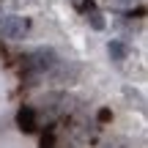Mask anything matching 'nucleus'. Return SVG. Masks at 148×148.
Masks as SVG:
<instances>
[{"label": "nucleus", "instance_id": "f257e3e1", "mask_svg": "<svg viewBox=\"0 0 148 148\" xmlns=\"http://www.w3.org/2000/svg\"><path fill=\"white\" fill-rule=\"evenodd\" d=\"M30 30V19L19 14H11V16H0V38L5 41H19V38L27 36Z\"/></svg>", "mask_w": 148, "mask_h": 148}, {"label": "nucleus", "instance_id": "f03ea898", "mask_svg": "<svg viewBox=\"0 0 148 148\" xmlns=\"http://www.w3.org/2000/svg\"><path fill=\"white\" fill-rule=\"evenodd\" d=\"M27 71L33 74H47L49 69H55L58 66V55H55L52 47H38L33 55H27Z\"/></svg>", "mask_w": 148, "mask_h": 148}, {"label": "nucleus", "instance_id": "7ed1b4c3", "mask_svg": "<svg viewBox=\"0 0 148 148\" xmlns=\"http://www.w3.org/2000/svg\"><path fill=\"white\" fill-rule=\"evenodd\" d=\"M16 126H19V132H25V134L36 132V126H38L36 107H19V110H16Z\"/></svg>", "mask_w": 148, "mask_h": 148}, {"label": "nucleus", "instance_id": "20e7f679", "mask_svg": "<svg viewBox=\"0 0 148 148\" xmlns=\"http://www.w3.org/2000/svg\"><path fill=\"white\" fill-rule=\"evenodd\" d=\"M110 55L115 60H123V58H126V47H123L121 41H110Z\"/></svg>", "mask_w": 148, "mask_h": 148}, {"label": "nucleus", "instance_id": "39448f33", "mask_svg": "<svg viewBox=\"0 0 148 148\" xmlns=\"http://www.w3.org/2000/svg\"><path fill=\"white\" fill-rule=\"evenodd\" d=\"M38 148H55V129H52V126L41 134V143H38Z\"/></svg>", "mask_w": 148, "mask_h": 148}, {"label": "nucleus", "instance_id": "423d86ee", "mask_svg": "<svg viewBox=\"0 0 148 148\" xmlns=\"http://www.w3.org/2000/svg\"><path fill=\"white\" fill-rule=\"evenodd\" d=\"M88 22H90L93 30H101V27H104V16H101L99 11H90V14H88Z\"/></svg>", "mask_w": 148, "mask_h": 148}, {"label": "nucleus", "instance_id": "0eeeda50", "mask_svg": "<svg viewBox=\"0 0 148 148\" xmlns=\"http://www.w3.org/2000/svg\"><path fill=\"white\" fill-rule=\"evenodd\" d=\"M96 118H99V123H110L112 121V110H110V107H101Z\"/></svg>", "mask_w": 148, "mask_h": 148}, {"label": "nucleus", "instance_id": "6e6552de", "mask_svg": "<svg viewBox=\"0 0 148 148\" xmlns=\"http://www.w3.org/2000/svg\"><path fill=\"white\" fill-rule=\"evenodd\" d=\"M110 5H115V8H129V5H134V0H110Z\"/></svg>", "mask_w": 148, "mask_h": 148}, {"label": "nucleus", "instance_id": "1a4fd4ad", "mask_svg": "<svg viewBox=\"0 0 148 148\" xmlns=\"http://www.w3.org/2000/svg\"><path fill=\"white\" fill-rule=\"evenodd\" d=\"M79 8L90 14V11H96V3H93V0H82V5H79Z\"/></svg>", "mask_w": 148, "mask_h": 148}, {"label": "nucleus", "instance_id": "9d476101", "mask_svg": "<svg viewBox=\"0 0 148 148\" xmlns=\"http://www.w3.org/2000/svg\"><path fill=\"white\" fill-rule=\"evenodd\" d=\"M129 16H132V19H134V16H145V8H143V5H137L134 11H129Z\"/></svg>", "mask_w": 148, "mask_h": 148}]
</instances>
